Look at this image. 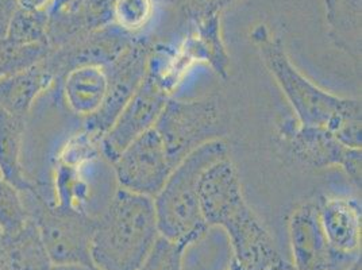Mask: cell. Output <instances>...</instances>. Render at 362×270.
Segmentation results:
<instances>
[{
    "label": "cell",
    "instance_id": "6da1fadb",
    "mask_svg": "<svg viewBox=\"0 0 362 270\" xmlns=\"http://www.w3.org/2000/svg\"><path fill=\"white\" fill-rule=\"evenodd\" d=\"M199 195L207 227L226 233L233 252L230 265L267 270L281 258L269 233L246 203L238 170L228 157L204 172Z\"/></svg>",
    "mask_w": 362,
    "mask_h": 270
},
{
    "label": "cell",
    "instance_id": "7a4b0ae2",
    "mask_svg": "<svg viewBox=\"0 0 362 270\" xmlns=\"http://www.w3.org/2000/svg\"><path fill=\"white\" fill-rule=\"evenodd\" d=\"M255 41L264 61L292 105L296 122L335 135L349 148L361 149V100L341 98L322 90L291 62L281 38L265 26L257 28Z\"/></svg>",
    "mask_w": 362,
    "mask_h": 270
},
{
    "label": "cell",
    "instance_id": "3957f363",
    "mask_svg": "<svg viewBox=\"0 0 362 270\" xmlns=\"http://www.w3.org/2000/svg\"><path fill=\"white\" fill-rule=\"evenodd\" d=\"M158 237L153 197L118 188L96 216L92 264L99 270H138Z\"/></svg>",
    "mask_w": 362,
    "mask_h": 270
},
{
    "label": "cell",
    "instance_id": "277c9868",
    "mask_svg": "<svg viewBox=\"0 0 362 270\" xmlns=\"http://www.w3.org/2000/svg\"><path fill=\"white\" fill-rule=\"evenodd\" d=\"M227 157L226 142L215 139L197 148L173 168L153 199L160 237L189 246L207 234L210 227L202 213L199 184L207 169Z\"/></svg>",
    "mask_w": 362,
    "mask_h": 270
},
{
    "label": "cell",
    "instance_id": "5b68a950",
    "mask_svg": "<svg viewBox=\"0 0 362 270\" xmlns=\"http://www.w3.org/2000/svg\"><path fill=\"white\" fill-rule=\"evenodd\" d=\"M22 196L52 264L92 268L90 245L96 216L56 206L38 189L22 192Z\"/></svg>",
    "mask_w": 362,
    "mask_h": 270
},
{
    "label": "cell",
    "instance_id": "8992f818",
    "mask_svg": "<svg viewBox=\"0 0 362 270\" xmlns=\"http://www.w3.org/2000/svg\"><path fill=\"white\" fill-rule=\"evenodd\" d=\"M153 127L160 135L168 158L175 168L202 145L222 139L226 122L214 99L189 102L169 99Z\"/></svg>",
    "mask_w": 362,
    "mask_h": 270
},
{
    "label": "cell",
    "instance_id": "52a82bcc",
    "mask_svg": "<svg viewBox=\"0 0 362 270\" xmlns=\"http://www.w3.org/2000/svg\"><path fill=\"white\" fill-rule=\"evenodd\" d=\"M164 69L154 50L148 72L138 90L124 105L111 129L99 139L102 154L110 163L139 135L151 129L163 112L173 87L170 81H166L168 77Z\"/></svg>",
    "mask_w": 362,
    "mask_h": 270
},
{
    "label": "cell",
    "instance_id": "ba28073f",
    "mask_svg": "<svg viewBox=\"0 0 362 270\" xmlns=\"http://www.w3.org/2000/svg\"><path fill=\"white\" fill-rule=\"evenodd\" d=\"M156 46L136 38L106 68L107 92L103 105L86 122V133L100 139L111 129L148 72Z\"/></svg>",
    "mask_w": 362,
    "mask_h": 270
},
{
    "label": "cell",
    "instance_id": "9c48e42d",
    "mask_svg": "<svg viewBox=\"0 0 362 270\" xmlns=\"http://www.w3.org/2000/svg\"><path fill=\"white\" fill-rule=\"evenodd\" d=\"M279 136L292 157L304 165L317 169L339 166L361 188V149L349 148L325 129L302 126L293 120L280 126Z\"/></svg>",
    "mask_w": 362,
    "mask_h": 270
},
{
    "label": "cell",
    "instance_id": "30bf717a",
    "mask_svg": "<svg viewBox=\"0 0 362 270\" xmlns=\"http://www.w3.org/2000/svg\"><path fill=\"white\" fill-rule=\"evenodd\" d=\"M111 164L119 188L153 199L173 170L154 127L139 135Z\"/></svg>",
    "mask_w": 362,
    "mask_h": 270
},
{
    "label": "cell",
    "instance_id": "8fae6325",
    "mask_svg": "<svg viewBox=\"0 0 362 270\" xmlns=\"http://www.w3.org/2000/svg\"><path fill=\"white\" fill-rule=\"evenodd\" d=\"M289 240L296 270H347L361 254L334 250L323 233L317 201H307L289 219Z\"/></svg>",
    "mask_w": 362,
    "mask_h": 270
},
{
    "label": "cell",
    "instance_id": "7c38bea8",
    "mask_svg": "<svg viewBox=\"0 0 362 270\" xmlns=\"http://www.w3.org/2000/svg\"><path fill=\"white\" fill-rule=\"evenodd\" d=\"M136 40V37H132L115 26H108L90 31L72 42L52 50L46 64L60 81L62 76L77 66L110 65Z\"/></svg>",
    "mask_w": 362,
    "mask_h": 270
},
{
    "label": "cell",
    "instance_id": "4fadbf2b",
    "mask_svg": "<svg viewBox=\"0 0 362 270\" xmlns=\"http://www.w3.org/2000/svg\"><path fill=\"white\" fill-rule=\"evenodd\" d=\"M45 60L0 78V110L23 119L30 118L35 105L59 81Z\"/></svg>",
    "mask_w": 362,
    "mask_h": 270
},
{
    "label": "cell",
    "instance_id": "5bb4252c",
    "mask_svg": "<svg viewBox=\"0 0 362 270\" xmlns=\"http://www.w3.org/2000/svg\"><path fill=\"white\" fill-rule=\"evenodd\" d=\"M323 233L334 250L344 254H361V206L347 197L317 200Z\"/></svg>",
    "mask_w": 362,
    "mask_h": 270
},
{
    "label": "cell",
    "instance_id": "9a60e30c",
    "mask_svg": "<svg viewBox=\"0 0 362 270\" xmlns=\"http://www.w3.org/2000/svg\"><path fill=\"white\" fill-rule=\"evenodd\" d=\"M60 88L68 110L78 118L90 119L106 96V68L98 65L74 68L61 77Z\"/></svg>",
    "mask_w": 362,
    "mask_h": 270
},
{
    "label": "cell",
    "instance_id": "2e32d148",
    "mask_svg": "<svg viewBox=\"0 0 362 270\" xmlns=\"http://www.w3.org/2000/svg\"><path fill=\"white\" fill-rule=\"evenodd\" d=\"M28 119L0 110V177L19 192L37 189L25 169V139Z\"/></svg>",
    "mask_w": 362,
    "mask_h": 270
},
{
    "label": "cell",
    "instance_id": "e0dca14e",
    "mask_svg": "<svg viewBox=\"0 0 362 270\" xmlns=\"http://www.w3.org/2000/svg\"><path fill=\"white\" fill-rule=\"evenodd\" d=\"M362 0H325L332 42L354 59L361 57Z\"/></svg>",
    "mask_w": 362,
    "mask_h": 270
},
{
    "label": "cell",
    "instance_id": "ac0fdd59",
    "mask_svg": "<svg viewBox=\"0 0 362 270\" xmlns=\"http://www.w3.org/2000/svg\"><path fill=\"white\" fill-rule=\"evenodd\" d=\"M0 253L13 270H49L53 265L31 219L21 230L1 237Z\"/></svg>",
    "mask_w": 362,
    "mask_h": 270
},
{
    "label": "cell",
    "instance_id": "d6986e66",
    "mask_svg": "<svg viewBox=\"0 0 362 270\" xmlns=\"http://www.w3.org/2000/svg\"><path fill=\"white\" fill-rule=\"evenodd\" d=\"M49 16L46 10H31L25 7L16 8L4 38L22 45L47 44Z\"/></svg>",
    "mask_w": 362,
    "mask_h": 270
},
{
    "label": "cell",
    "instance_id": "ffe728a7",
    "mask_svg": "<svg viewBox=\"0 0 362 270\" xmlns=\"http://www.w3.org/2000/svg\"><path fill=\"white\" fill-rule=\"evenodd\" d=\"M158 0H115L112 26L139 38L154 20Z\"/></svg>",
    "mask_w": 362,
    "mask_h": 270
},
{
    "label": "cell",
    "instance_id": "44dd1931",
    "mask_svg": "<svg viewBox=\"0 0 362 270\" xmlns=\"http://www.w3.org/2000/svg\"><path fill=\"white\" fill-rule=\"evenodd\" d=\"M22 192L13 184L0 177V230L3 235L13 234L29 222Z\"/></svg>",
    "mask_w": 362,
    "mask_h": 270
},
{
    "label": "cell",
    "instance_id": "7402d4cb",
    "mask_svg": "<svg viewBox=\"0 0 362 270\" xmlns=\"http://www.w3.org/2000/svg\"><path fill=\"white\" fill-rule=\"evenodd\" d=\"M238 1L241 0H169L191 26L221 20L222 13Z\"/></svg>",
    "mask_w": 362,
    "mask_h": 270
},
{
    "label": "cell",
    "instance_id": "603a6c76",
    "mask_svg": "<svg viewBox=\"0 0 362 270\" xmlns=\"http://www.w3.org/2000/svg\"><path fill=\"white\" fill-rule=\"evenodd\" d=\"M187 247V245L158 237L151 253L138 270H182V258Z\"/></svg>",
    "mask_w": 362,
    "mask_h": 270
},
{
    "label": "cell",
    "instance_id": "cb8c5ba5",
    "mask_svg": "<svg viewBox=\"0 0 362 270\" xmlns=\"http://www.w3.org/2000/svg\"><path fill=\"white\" fill-rule=\"evenodd\" d=\"M18 7V0H0V40L6 37L10 22Z\"/></svg>",
    "mask_w": 362,
    "mask_h": 270
},
{
    "label": "cell",
    "instance_id": "d4e9b609",
    "mask_svg": "<svg viewBox=\"0 0 362 270\" xmlns=\"http://www.w3.org/2000/svg\"><path fill=\"white\" fill-rule=\"evenodd\" d=\"M52 0H18V4L31 10H46Z\"/></svg>",
    "mask_w": 362,
    "mask_h": 270
},
{
    "label": "cell",
    "instance_id": "484cf974",
    "mask_svg": "<svg viewBox=\"0 0 362 270\" xmlns=\"http://www.w3.org/2000/svg\"><path fill=\"white\" fill-rule=\"evenodd\" d=\"M267 270H296L293 268L292 262H289L284 258H280L279 261H276L273 265H271Z\"/></svg>",
    "mask_w": 362,
    "mask_h": 270
},
{
    "label": "cell",
    "instance_id": "4316f807",
    "mask_svg": "<svg viewBox=\"0 0 362 270\" xmlns=\"http://www.w3.org/2000/svg\"><path fill=\"white\" fill-rule=\"evenodd\" d=\"M49 270H90L81 265H52Z\"/></svg>",
    "mask_w": 362,
    "mask_h": 270
},
{
    "label": "cell",
    "instance_id": "83f0119b",
    "mask_svg": "<svg viewBox=\"0 0 362 270\" xmlns=\"http://www.w3.org/2000/svg\"><path fill=\"white\" fill-rule=\"evenodd\" d=\"M0 270H13L1 253H0Z\"/></svg>",
    "mask_w": 362,
    "mask_h": 270
},
{
    "label": "cell",
    "instance_id": "f1b7e54d",
    "mask_svg": "<svg viewBox=\"0 0 362 270\" xmlns=\"http://www.w3.org/2000/svg\"><path fill=\"white\" fill-rule=\"evenodd\" d=\"M347 270H361V258L358 261H356Z\"/></svg>",
    "mask_w": 362,
    "mask_h": 270
},
{
    "label": "cell",
    "instance_id": "f546056e",
    "mask_svg": "<svg viewBox=\"0 0 362 270\" xmlns=\"http://www.w3.org/2000/svg\"><path fill=\"white\" fill-rule=\"evenodd\" d=\"M230 270H253V269H247V268H241V266H234V265H230Z\"/></svg>",
    "mask_w": 362,
    "mask_h": 270
},
{
    "label": "cell",
    "instance_id": "4dcf8cb0",
    "mask_svg": "<svg viewBox=\"0 0 362 270\" xmlns=\"http://www.w3.org/2000/svg\"><path fill=\"white\" fill-rule=\"evenodd\" d=\"M3 77V68H1V60H0V78Z\"/></svg>",
    "mask_w": 362,
    "mask_h": 270
},
{
    "label": "cell",
    "instance_id": "1f68e13d",
    "mask_svg": "<svg viewBox=\"0 0 362 270\" xmlns=\"http://www.w3.org/2000/svg\"><path fill=\"white\" fill-rule=\"evenodd\" d=\"M1 237H3V231L0 230V240H1Z\"/></svg>",
    "mask_w": 362,
    "mask_h": 270
},
{
    "label": "cell",
    "instance_id": "d6a6232c",
    "mask_svg": "<svg viewBox=\"0 0 362 270\" xmlns=\"http://www.w3.org/2000/svg\"><path fill=\"white\" fill-rule=\"evenodd\" d=\"M90 270H99L98 268H95V266H92V268H90Z\"/></svg>",
    "mask_w": 362,
    "mask_h": 270
},
{
    "label": "cell",
    "instance_id": "836d02e7",
    "mask_svg": "<svg viewBox=\"0 0 362 270\" xmlns=\"http://www.w3.org/2000/svg\"><path fill=\"white\" fill-rule=\"evenodd\" d=\"M163 1H168L169 3V0H163Z\"/></svg>",
    "mask_w": 362,
    "mask_h": 270
}]
</instances>
